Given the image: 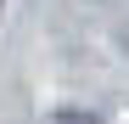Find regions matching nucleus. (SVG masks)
<instances>
[{"label": "nucleus", "instance_id": "nucleus-1", "mask_svg": "<svg viewBox=\"0 0 129 124\" xmlns=\"http://www.w3.org/2000/svg\"><path fill=\"white\" fill-rule=\"evenodd\" d=\"M56 124H101L95 113H56Z\"/></svg>", "mask_w": 129, "mask_h": 124}]
</instances>
